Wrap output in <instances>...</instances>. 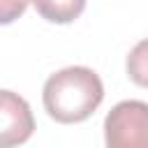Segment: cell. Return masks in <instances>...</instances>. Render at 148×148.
Returning <instances> with one entry per match:
<instances>
[{
    "mask_svg": "<svg viewBox=\"0 0 148 148\" xmlns=\"http://www.w3.org/2000/svg\"><path fill=\"white\" fill-rule=\"evenodd\" d=\"M46 113L62 125L83 123L104 99V86L90 67H65L51 74L42 90Z\"/></svg>",
    "mask_w": 148,
    "mask_h": 148,
    "instance_id": "cell-1",
    "label": "cell"
},
{
    "mask_svg": "<svg viewBox=\"0 0 148 148\" xmlns=\"http://www.w3.org/2000/svg\"><path fill=\"white\" fill-rule=\"evenodd\" d=\"M106 148H148V104L118 102L104 118Z\"/></svg>",
    "mask_w": 148,
    "mask_h": 148,
    "instance_id": "cell-2",
    "label": "cell"
},
{
    "mask_svg": "<svg viewBox=\"0 0 148 148\" xmlns=\"http://www.w3.org/2000/svg\"><path fill=\"white\" fill-rule=\"evenodd\" d=\"M37 14L51 23H72L86 9V0H32Z\"/></svg>",
    "mask_w": 148,
    "mask_h": 148,
    "instance_id": "cell-4",
    "label": "cell"
},
{
    "mask_svg": "<svg viewBox=\"0 0 148 148\" xmlns=\"http://www.w3.org/2000/svg\"><path fill=\"white\" fill-rule=\"evenodd\" d=\"M127 76L141 86V88H148V39H141L127 56Z\"/></svg>",
    "mask_w": 148,
    "mask_h": 148,
    "instance_id": "cell-5",
    "label": "cell"
},
{
    "mask_svg": "<svg viewBox=\"0 0 148 148\" xmlns=\"http://www.w3.org/2000/svg\"><path fill=\"white\" fill-rule=\"evenodd\" d=\"M28 2L32 0H0V25L14 23L18 16H23V12L28 9Z\"/></svg>",
    "mask_w": 148,
    "mask_h": 148,
    "instance_id": "cell-6",
    "label": "cell"
},
{
    "mask_svg": "<svg viewBox=\"0 0 148 148\" xmlns=\"http://www.w3.org/2000/svg\"><path fill=\"white\" fill-rule=\"evenodd\" d=\"M35 132V118L28 102L0 88V148H16L25 143Z\"/></svg>",
    "mask_w": 148,
    "mask_h": 148,
    "instance_id": "cell-3",
    "label": "cell"
}]
</instances>
